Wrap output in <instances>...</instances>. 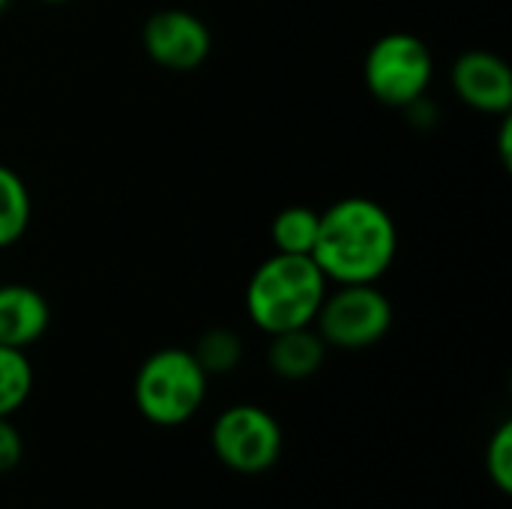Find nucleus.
Segmentation results:
<instances>
[{"mask_svg": "<svg viewBox=\"0 0 512 509\" xmlns=\"http://www.w3.org/2000/svg\"><path fill=\"white\" fill-rule=\"evenodd\" d=\"M399 255L390 210L366 195H348L321 213L312 261L336 285H375Z\"/></svg>", "mask_w": 512, "mask_h": 509, "instance_id": "f257e3e1", "label": "nucleus"}, {"mask_svg": "<svg viewBox=\"0 0 512 509\" xmlns=\"http://www.w3.org/2000/svg\"><path fill=\"white\" fill-rule=\"evenodd\" d=\"M327 291L330 282L309 255L273 252L249 276L246 312L267 336L312 327Z\"/></svg>", "mask_w": 512, "mask_h": 509, "instance_id": "f03ea898", "label": "nucleus"}, {"mask_svg": "<svg viewBox=\"0 0 512 509\" xmlns=\"http://www.w3.org/2000/svg\"><path fill=\"white\" fill-rule=\"evenodd\" d=\"M210 375L189 348L153 351L135 375V408L153 426L174 429L189 423L207 399Z\"/></svg>", "mask_w": 512, "mask_h": 509, "instance_id": "7ed1b4c3", "label": "nucleus"}, {"mask_svg": "<svg viewBox=\"0 0 512 509\" xmlns=\"http://www.w3.org/2000/svg\"><path fill=\"white\" fill-rule=\"evenodd\" d=\"M435 75L429 45L408 30L384 33L372 42L363 60V81L369 93L387 108H408L426 96Z\"/></svg>", "mask_w": 512, "mask_h": 509, "instance_id": "20e7f679", "label": "nucleus"}, {"mask_svg": "<svg viewBox=\"0 0 512 509\" xmlns=\"http://www.w3.org/2000/svg\"><path fill=\"white\" fill-rule=\"evenodd\" d=\"M327 348L363 351L378 345L393 327V303L375 285H339L327 291L312 324Z\"/></svg>", "mask_w": 512, "mask_h": 509, "instance_id": "39448f33", "label": "nucleus"}, {"mask_svg": "<svg viewBox=\"0 0 512 509\" xmlns=\"http://www.w3.org/2000/svg\"><path fill=\"white\" fill-rule=\"evenodd\" d=\"M282 426L258 405H231L210 429V447L216 459L234 474H264L282 456Z\"/></svg>", "mask_w": 512, "mask_h": 509, "instance_id": "423d86ee", "label": "nucleus"}, {"mask_svg": "<svg viewBox=\"0 0 512 509\" xmlns=\"http://www.w3.org/2000/svg\"><path fill=\"white\" fill-rule=\"evenodd\" d=\"M144 54L168 72H195L213 51V33L204 18L189 9H159L141 27Z\"/></svg>", "mask_w": 512, "mask_h": 509, "instance_id": "0eeeda50", "label": "nucleus"}, {"mask_svg": "<svg viewBox=\"0 0 512 509\" xmlns=\"http://www.w3.org/2000/svg\"><path fill=\"white\" fill-rule=\"evenodd\" d=\"M453 93L480 114L504 117L512 108V69L510 63L486 48L462 51L450 69Z\"/></svg>", "mask_w": 512, "mask_h": 509, "instance_id": "6e6552de", "label": "nucleus"}, {"mask_svg": "<svg viewBox=\"0 0 512 509\" xmlns=\"http://www.w3.org/2000/svg\"><path fill=\"white\" fill-rule=\"evenodd\" d=\"M51 324V306L33 285H0V345L27 351Z\"/></svg>", "mask_w": 512, "mask_h": 509, "instance_id": "1a4fd4ad", "label": "nucleus"}, {"mask_svg": "<svg viewBox=\"0 0 512 509\" xmlns=\"http://www.w3.org/2000/svg\"><path fill=\"white\" fill-rule=\"evenodd\" d=\"M324 360H327V345L315 327H297L270 336L267 366L282 381H306L324 366Z\"/></svg>", "mask_w": 512, "mask_h": 509, "instance_id": "9d476101", "label": "nucleus"}, {"mask_svg": "<svg viewBox=\"0 0 512 509\" xmlns=\"http://www.w3.org/2000/svg\"><path fill=\"white\" fill-rule=\"evenodd\" d=\"M33 219V198L24 177L0 162V249L15 246Z\"/></svg>", "mask_w": 512, "mask_h": 509, "instance_id": "9b49d317", "label": "nucleus"}, {"mask_svg": "<svg viewBox=\"0 0 512 509\" xmlns=\"http://www.w3.org/2000/svg\"><path fill=\"white\" fill-rule=\"evenodd\" d=\"M321 213L306 204H291L279 210L270 222V240L276 252L285 255H312L315 237H318Z\"/></svg>", "mask_w": 512, "mask_h": 509, "instance_id": "f8f14e48", "label": "nucleus"}, {"mask_svg": "<svg viewBox=\"0 0 512 509\" xmlns=\"http://www.w3.org/2000/svg\"><path fill=\"white\" fill-rule=\"evenodd\" d=\"M33 393V366L24 351L0 345V417H12Z\"/></svg>", "mask_w": 512, "mask_h": 509, "instance_id": "ddd939ff", "label": "nucleus"}, {"mask_svg": "<svg viewBox=\"0 0 512 509\" xmlns=\"http://www.w3.org/2000/svg\"><path fill=\"white\" fill-rule=\"evenodd\" d=\"M192 354L207 375H228L243 360V339L228 327H210L198 336Z\"/></svg>", "mask_w": 512, "mask_h": 509, "instance_id": "4468645a", "label": "nucleus"}, {"mask_svg": "<svg viewBox=\"0 0 512 509\" xmlns=\"http://www.w3.org/2000/svg\"><path fill=\"white\" fill-rule=\"evenodd\" d=\"M486 474L501 495L512 492V423H501L486 450Z\"/></svg>", "mask_w": 512, "mask_h": 509, "instance_id": "2eb2a0df", "label": "nucleus"}, {"mask_svg": "<svg viewBox=\"0 0 512 509\" xmlns=\"http://www.w3.org/2000/svg\"><path fill=\"white\" fill-rule=\"evenodd\" d=\"M24 444L18 429L9 423V417H0V474H12L21 462Z\"/></svg>", "mask_w": 512, "mask_h": 509, "instance_id": "dca6fc26", "label": "nucleus"}, {"mask_svg": "<svg viewBox=\"0 0 512 509\" xmlns=\"http://www.w3.org/2000/svg\"><path fill=\"white\" fill-rule=\"evenodd\" d=\"M498 150H501L504 168H510L512 165V120H510V114H504V120H501V141H498Z\"/></svg>", "mask_w": 512, "mask_h": 509, "instance_id": "f3484780", "label": "nucleus"}, {"mask_svg": "<svg viewBox=\"0 0 512 509\" xmlns=\"http://www.w3.org/2000/svg\"><path fill=\"white\" fill-rule=\"evenodd\" d=\"M42 3H48V6H60V3H69V0H42Z\"/></svg>", "mask_w": 512, "mask_h": 509, "instance_id": "a211bd4d", "label": "nucleus"}, {"mask_svg": "<svg viewBox=\"0 0 512 509\" xmlns=\"http://www.w3.org/2000/svg\"><path fill=\"white\" fill-rule=\"evenodd\" d=\"M9 3H12V0H0V15H3V12L9 9Z\"/></svg>", "mask_w": 512, "mask_h": 509, "instance_id": "6ab92c4d", "label": "nucleus"}]
</instances>
